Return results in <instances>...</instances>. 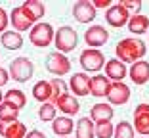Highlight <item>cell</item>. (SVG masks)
Returning <instances> with one entry per match:
<instances>
[{
	"label": "cell",
	"mask_w": 149,
	"mask_h": 138,
	"mask_svg": "<svg viewBox=\"0 0 149 138\" xmlns=\"http://www.w3.org/2000/svg\"><path fill=\"white\" fill-rule=\"evenodd\" d=\"M117 60L126 65V63H136L140 60H143V56L147 54V46L141 39H120L117 42Z\"/></svg>",
	"instance_id": "6da1fadb"
},
{
	"label": "cell",
	"mask_w": 149,
	"mask_h": 138,
	"mask_svg": "<svg viewBox=\"0 0 149 138\" xmlns=\"http://www.w3.org/2000/svg\"><path fill=\"white\" fill-rule=\"evenodd\" d=\"M54 44H56L57 52H61V54L73 52V50L77 48V44H79V35H77V31H74L73 27L63 25V27H59V29L56 31Z\"/></svg>",
	"instance_id": "7a4b0ae2"
},
{
	"label": "cell",
	"mask_w": 149,
	"mask_h": 138,
	"mask_svg": "<svg viewBox=\"0 0 149 138\" xmlns=\"http://www.w3.org/2000/svg\"><path fill=\"white\" fill-rule=\"evenodd\" d=\"M8 69H10V77H12L15 83H27V81L33 77V73H35L33 62L29 58H23V56L12 60Z\"/></svg>",
	"instance_id": "3957f363"
},
{
	"label": "cell",
	"mask_w": 149,
	"mask_h": 138,
	"mask_svg": "<svg viewBox=\"0 0 149 138\" xmlns=\"http://www.w3.org/2000/svg\"><path fill=\"white\" fill-rule=\"evenodd\" d=\"M54 36H56V31H54V27L50 23H36L31 29V33H29V40L36 48L50 46L54 42Z\"/></svg>",
	"instance_id": "277c9868"
},
{
	"label": "cell",
	"mask_w": 149,
	"mask_h": 138,
	"mask_svg": "<svg viewBox=\"0 0 149 138\" xmlns=\"http://www.w3.org/2000/svg\"><path fill=\"white\" fill-rule=\"evenodd\" d=\"M80 67L86 73H97L105 67V56L97 48H86L80 54Z\"/></svg>",
	"instance_id": "5b68a950"
},
{
	"label": "cell",
	"mask_w": 149,
	"mask_h": 138,
	"mask_svg": "<svg viewBox=\"0 0 149 138\" xmlns=\"http://www.w3.org/2000/svg\"><path fill=\"white\" fill-rule=\"evenodd\" d=\"M46 69H48L50 73H54L57 79H61L63 75H67V73H69L71 62H69V58H67L65 54H61V52H52L48 58H46Z\"/></svg>",
	"instance_id": "8992f818"
},
{
	"label": "cell",
	"mask_w": 149,
	"mask_h": 138,
	"mask_svg": "<svg viewBox=\"0 0 149 138\" xmlns=\"http://www.w3.org/2000/svg\"><path fill=\"white\" fill-rule=\"evenodd\" d=\"M105 21L109 23L111 27H117V29L118 27H124L130 21V12H128L120 2H118V4H113L111 8L105 10Z\"/></svg>",
	"instance_id": "52a82bcc"
},
{
	"label": "cell",
	"mask_w": 149,
	"mask_h": 138,
	"mask_svg": "<svg viewBox=\"0 0 149 138\" xmlns=\"http://www.w3.org/2000/svg\"><path fill=\"white\" fill-rule=\"evenodd\" d=\"M134 130L141 136H149V104H138L134 109Z\"/></svg>",
	"instance_id": "ba28073f"
},
{
	"label": "cell",
	"mask_w": 149,
	"mask_h": 138,
	"mask_svg": "<svg viewBox=\"0 0 149 138\" xmlns=\"http://www.w3.org/2000/svg\"><path fill=\"white\" fill-rule=\"evenodd\" d=\"M84 40H86V44L90 46V48H97V50H100L101 46L109 40V33H107L105 27L92 25L86 33H84Z\"/></svg>",
	"instance_id": "9c48e42d"
},
{
	"label": "cell",
	"mask_w": 149,
	"mask_h": 138,
	"mask_svg": "<svg viewBox=\"0 0 149 138\" xmlns=\"http://www.w3.org/2000/svg\"><path fill=\"white\" fill-rule=\"evenodd\" d=\"M96 12L97 10L90 0H80V2H74L73 6V15L79 23H92L96 19Z\"/></svg>",
	"instance_id": "30bf717a"
},
{
	"label": "cell",
	"mask_w": 149,
	"mask_h": 138,
	"mask_svg": "<svg viewBox=\"0 0 149 138\" xmlns=\"http://www.w3.org/2000/svg\"><path fill=\"white\" fill-rule=\"evenodd\" d=\"M107 100L111 106H124L130 100V88L124 83H111L109 92H107Z\"/></svg>",
	"instance_id": "8fae6325"
},
{
	"label": "cell",
	"mask_w": 149,
	"mask_h": 138,
	"mask_svg": "<svg viewBox=\"0 0 149 138\" xmlns=\"http://www.w3.org/2000/svg\"><path fill=\"white\" fill-rule=\"evenodd\" d=\"M126 75H128V67L120 60L113 58L109 62H105V77L111 83H123V79Z\"/></svg>",
	"instance_id": "7c38bea8"
},
{
	"label": "cell",
	"mask_w": 149,
	"mask_h": 138,
	"mask_svg": "<svg viewBox=\"0 0 149 138\" xmlns=\"http://www.w3.org/2000/svg\"><path fill=\"white\" fill-rule=\"evenodd\" d=\"M69 90L73 92V96H88L90 94V77L86 73H74L69 81Z\"/></svg>",
	"instance_id": "4fadbf2b"
},
{
	"label": "cell",
	"mask_w": 149,
	"mask_h": 138,
	"mask_svg": "<svg viewBox=\"0 0 149 138\" xmlns=\"http://www.w3.org/2000/svg\"><path fill=\"white\" fill-rule=\"evenodd\" d=\"M128 77L134 85H145L149 81V62L140 60V62L132 63L130 69H128Z\"/></svg>",
	"instance_id": "5bb4252c"
},
{
	"label": "cell",
	"mask_w": 149,
	"mask_h": 138,
	"mask_svg": "<svg viewBox=\"0 0 149 138\" xmlns=\"http://www.w3.org/2000/svg\"><path fill=\"white\" fill-rule=\"evenodd\" d=\"M27 134H29V130H27V127L19 119L12 121V123L0 121V136H4V138H25Z\"/></svg>",
	"instance_id": "9a60e30c"
},
{
	"label": "cell",
	"mask_w": 149,
	"mask_h": 138,
	"mask_svg": "<svg viewBox=\"0 0 149 138\" xmlns=\"http://www.w3.org/2000/svg\"><path fill=\"white\" fill-rule=\"evenodd\" d=\"M54 106L59 107V111L65 113V115H77L80 109V104L79 100H77V96H73V94H61L59 98L54 102Z\"/></svg>",
	"instance_id": "2e32d148"
},
{
	"label": "cell",
	"mask_w": 149,
	"mask_h": 138,
	"mask_svg": "<svg viewBox=\"0 0 149 138\" xmlns=\"http://www.w3.org/2000/svg\"><path fill=\"white\" fill-rule=\"evenodd\" d=\"M10 21H12V25H13V31H17V33L29 31V29L35 27V23L25 15V12L21 10V6L12 10V13H10Z\"/></svg>",
	"instance_id": "e0dca14e"
},
{
	"label": "cell",
	"mask_w": 149,
	"mask_h": 138,
	"mask_svg": "<svg viewBox=\"0 0 149 138\" xmlns=\"http://www.w3.org/2000/svg\"><path fill=\"white\" fill-rule=\"evenodd\" d=\"M21 10L25 12V15L31 19L35 25H36V21H40V19L44 18V13H46V6H44L42 2H38V0H27V2H23Z\"/></svg>",
	"instance_id": "ac0fdd59"
},
{
	"label": "cell",
	"mask_w": 149,
	"mask_h": 138,
	"mask_svg": "<svg viewBox=\"0 0 149 138\" xmlns=\"http://www.w3.org/2000/svg\"><path fill=\"white\" fill-rule=\"evenodd\" d=\"M109 86H111V81L107 79L105 75H94L92 79H90V94H92L94 98H103V96H107Z\"/></svg>",
	"instance_id": "d6986e66"
},
{
	"label": "cell",
	"mask_w": 149,
	"mask_h": 138,
	"mask_svg": "<svg viewBox=\"0 0 149 138\" xmlns=\"http://www.w3.org/2000/svg\"><path fill=\"white\" fill-rule=\"evenodd\" d=\"M113 106L111 104H96V106H92V109H90V119L94 121V123H105V121H111L113 119Z\"/></svg>",
	"instance_id": "ffe728a7"
},
{
	"label": "cell",
	"mask_w": 149,
	"mask_h": 138,
	"mask_svg": "<svg viewBox=\"0 0 149 138\" xmlns=\"http://www.w3.org/2000/svg\"><path fill=\"white\" fill-rule=\"evenodd\" d=\"M74 136L77 138H96V123L90 117H80L74 127Z\"/></svg>",
	"instance_id": "44dd1931"
},
{
	"label": "cell",
	"mask_w": 149,
	"mask_h": 138,
	"mask_svg": "<svg viewBox=\"0 0 149 138\" xmlns=\"http://www.w3.org/2000/svg\"><path fill=\"white\" fill-rule=\"evenodd\" d=\"M52 130H54V134H57L59 138H65V136H69L71 132H74V123H73V119L71 117H56L54 119V123H52Z\"/></svg>",
	"instance_id": "7402d4cb"
},
{
	"label": "cell",
	"mask_w": 149,
	"mask_h": 138,
	"mask_svg": "<svg viewBox=\"0 0 149 138\" xmlns=\"http://www.w3.org/2000/svg\"><path fill=\"white\" fill-rule=\"evenodd\" d=\"M33 98L40 104H46V102H52V85L50 81H38L35 86H33Z\"/></svg>",
	"instance_id": "603a6c76"
},
{
	"label": "cell",
	"mask_w": 149,
	"mask_h": 138,
	"mask_svg": "<svg viewBox=\"0 0 149 138\" xmlns=\"http://www.w3.org/2000/svg\"><path fill=\"white\" fill-rule=\"evenodd\" d=\"M128 31L132 33V35H145V33L149 31V18H145V15H141V13H138V15H130V21H128Z\"/></svg>",
	"instance_id": "cb8c5ba5"
},
{
	"label": "cell",
	"mask_w": 149,
	"mask_h": 138,
	"mask_svg": "<svg viewBox=\"0 0 149 138\" xmlns=\"http://www.w3.org/2000/svg\"><path fill=\"white\" fill-rule=\"evenodd\" d=\"M0 42L8 50H19L23 46V36H21V33H17V31H6V33H2Z\"/></svg>",
	"instance_id": "d4e9b609"
},
{
	"label": "cell",
	"mask_w": 149,
	"mask_h": 138,
	"mask_svg": "<svg viewBox=\"0 0 149 138\" xmlns=\"http://www.w3.org/2000/svg\"><path fill=\"white\" fill-rule=\"evenodd\" d=\"M4 102L12 104V106L17 107V109H23V107L27 106V96H25V92H21V90L12 88V90H8V92L4 94Z\"/></svg>",
	"instance_id": "484cf974"
},
{
	"label": "cell",
	"mask_w": 149,
	"mask_h": 138,
	"mask_svg": "<svg viewBox=\"0 0 149 138\" xmlns=\"http://www.w3.org/2000/svg\"><path fill=\"white\" fill-rule=\"evenodd\" d=\"M17 117H19L17 107H13L12 104H8V102H2V106H0V121L12 123V121H17Z\"/></svg>",
	"instance_id": "4316f807"
},
{
	"label": "cell",
	"mask_w": 149,
	"mask_h": 138,
	"mask_svg": "<svg viewBox=\"0 0 149 138\" xmlns=\"http://www.w3.org/2000/svg\"><path fill=\"white\" fill-rule=\"evenodd\" d=\"M50 85H52V104L56 102L61 94H67V92H69V85H67L63 79H57V77H56V79L50 81Z\"/></svg>",
	"instance_id": "83f0119b"
},
{
	"label": "cell",
	"mask_w": 149,
	"mask_h": 138,
	"mask_svg": "<svg viewBox=\"0 0 149 138\" xmlns=\"http://www.w3.org/2000/svg\"><path fill=\"white\" fill-rule=\"evenodd\" d=\"M38 119L44 121V123H54V119H56V106L52 102L42 104L38 109Z\"/></svg>",
	"instance_id": "f1b7e54d"
},
{
	"label": "cell",
	"mask_w": 149,
	"mask_h": 138,
	"mask_svg": "<svg viewBox=\"0 0 149 138\" xmlns=\"http://www.w3.org/2000/svg\"><path fill=\"white\" fill-rule=\"evenodd\" d=\"M113 138H134V127H132L128 121H120V123L115 127Z\"/></svg>",
	"instance_id": "f546056e"
},
{
	"label": "cell",
	"mask_w": 149,
	"mask_h": 138,
	"mask_svg": "<svg viewBox=\"0 0 149 138\" xmlns=\"http://www.w3.org/2000/svg\"><path fill=\"white\" fill-rule=\"evenodd\" d=\"M115 127L111 125V121L105 123H96V138H113Z\"/></svg>",
	"instance_id": "4dcf8cb0"
},
{
	"label": "cell",
	"mask_w": 149,
	"mask_h": 138,
	"mask_svg": "<svg viewBox=\"0 0 149 138\" xmlns=\"http://www.w3.org/2000/svg\"><path fill=\"white\" fill-rule=\"evenodd\" d=\"M120 4H123L128 12H134V15H138L140 10H141V2H140V0H123Z\"/></svg>",
	"instance_id": "1f68e13d"
},
{
	"label": "cell",
	"mask_w": 149,
	"mask_h": 138,
	"mask_svg": "<svg viewBox=\"0 0 149 138\" xmlns=\"http://www.w3.org/2000/svg\"><path fill=\"white\" fill-rule=\"evenodd\" d=\"M6 27H8V13L4 8H0V33H6Z\"/></svg>",
	"instance_id": "d6a6232c"
},
{
	"label": "cell",
	"mask_w": 149,
	"mask_h": 138,
	"mask_svg": "<svg viewBox=\"0 0 149 138\" xmlns=\"http://www.w3.org/2000/svg\"><path fill=\"white\" fill-rule=\"evenodd\" d=\"M92 4H94V8H111V2H109V0H94V2H92Z\"/></svg>",
	"instance_id": "836d02e7"
},
{
	"label": "cell",
	"mask_w": 149,
	"mask_h": 138,
	"mask_svg": "<svg viewBox=\"0 0 149 138\" xmlns=\"http://www.w3.org/2000/svg\"><path fill=\"white\" fill-rule=\"evenodd\" d=\"M8 79H10V71H6V69L0 67V86H4L8 83Z\"/></svg>",
	"instance_id": "e575fe53"
},
{
	"label": "cell",
	"mask_w": 149,
	"mask_h": 138,
	"mask_svg": "<svg viewBox=\"0 0 149 138\" xmlns=\"http://www.w3.org/2000/svg\"><path fill=\"white\" fill-rule=\"evenodd\" d=\"M25 138H46V134L40 132V130H29V134Z\"/></svg>",
	"instance_id": "d590c367"
},
{
	"label": "cell",
	"mask_w": 149,
	"mask_h": 138,
	"mask_svg": "<svg viewBox=\"0 0 149 138\" xmlns=\"http://www.w3.org/2000/svg\"><path fill=\"white\" fill-rule=\"evenodd\" d=\"M2 102H4V94L0 92V106H2Z\"/></svg>",
	"instance_id": "8d00e7d4"
},
{
	"label": "cell",
	"mask_w": 149,
	"mask_h": 138,
	"mask_svg": "<svg viewBox=\"0 0 149 138\" xmlns=\"http://www.w3.org/2000/svg\"><path fill=\"white\" fill-rule=\"evenodd\" d=\"M0 56H2V52H0Z\"/></svg>",
	"instance_id": "74e56055"
},
{
	"label": "cell",
	"mask_w": 149,
	"mask_h": 138,
	"mask_svg": "<svg viewBox=\"0 0 149 138\" xmlns=\"http://www.w3.org/2000/svg\"><path fill=\"white\" fill-rule=\"evenodd\" d=\"M141 138H145V136H141Z\"/></svg>",
	"instance_id": "f35d334b"
},
{
	"label": "cell",
	"mask_w": 149,
	"mask_h": 138,
	"mask_svg": "<svg viewBox=\"0 0 149 138\" xmlns=\"http://www.w3.org/2000/svg\"><path fill=\"white\" fill-rule=\"evenodd\" d=\"M65 138H67V136H65Z\"/></svg>",
	"instance_id": "ab89813d"
}]
</instances>
